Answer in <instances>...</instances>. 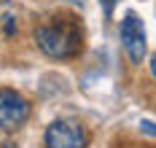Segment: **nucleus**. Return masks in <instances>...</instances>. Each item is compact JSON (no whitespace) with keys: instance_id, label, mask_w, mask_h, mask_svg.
Wrapping results in <instances>:
<instances>
[{"instance_id":"1","label":"nucleus","mask_w":156,"mask_h":148,"mask_svg":"<svg viewBox=\"0 0 156 148\" xmlns=\"http://www.w3.org/2000/svg\"><path fill=\"white\" fill-rule=\"evenodd\" d=\"M32 41L51 59H73L83 51V24L78 16L57 14L32 30Z\"/></svg>"},{"instance_id":"4","label":"nucleus","mask_w":156,"mask_h":148,"mask_svg":"<svg viewBox=\"0 0 156 148\" xmlns=\"http://www.w3.org/2000/svg\"><path fill=\"white\" fill-rule=\"evenodd\" d=\"M43 143L46 148H86V129L78 121L57 118L46 127Z\"/></svg>"},{"instance_id":"3","label":"nucleus","mask_w":156,"mask_h":148,"mask_svg":"<svg viewBox=\"0 0 156 148\" xmlns=\"http://www.w3.org/2000/svg\"><path fill=\"white\" fill-rule=\"evenodd\" d=\"M121 49L129 57L132 65H143L145 54H148V35L143 27V19L135 11H126V16L121 19Z\"/></svg>"},{"instance_id":"2","label":"nucleus","mask_w":156,"mask_h":148,"mask_svg":"<svg viewBox=\"0 0 156 148\" xmlns=\"http://www.w3.org/2000/svg\"><path fill=\"white\" fill-rule=\"evenodd\" d=\"M30 118V100L11 86H0V129L16 132Z\"/></svg>"},{"instance_id":"5","label":"nucleus","mask_w":156,"mask_h":148,"mask_svg":"<svg viewBox=\"0 0 156 148\" xmlns=\"http://www.w3.org/2000/svg\"><path fill=\"white\" fill-rule=\"evenodd\" d=\"M100 5H102L105 19H110V16H113V11H116V5H119V0H100Z\"/></svg>"}]
</instances>
